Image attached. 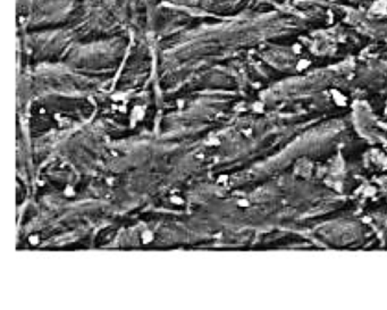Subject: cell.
I'll list each match as a JSON object with an SVG mask.
<instances>
[{
  "instance_id": "cell-4",
  "label": "cell",
  "mask_w": 387,
  "mask_h": 310,
  "mask_svg": "<svg viewBox=\"0 0 387 310\" xmlns=\"http://www.w3.org/2000/svg\"><path fill=\"white\" fill-rule=\"evenodd\" d=\"M29 242L33 246H36L38 243L40 242V238L39 236H31L29 238Z\"/></svg>"
},
{
  "instance_id": "cell-3",
  "label": "cell",
  "mask_w": 387,
  "mask_h": 310,
  "mask_svg": "<svg viewBox=\"0 0 387 310\" xmlns=\"http://www.w3.org/2000/svg\"><path fill=\"white\" fill-rule=\"evenodd\" d=\"M171 203L173 205L181 206V205L184 204V199L181 197V196H178V194H173L171 197Z\"/></svg>"
},
{
  "instance_id": "cell-2",
  "label": "cell",
  "mask_w": 387,
  "mask_h": 310,
  "mask_svg": "<svg viewBox=\"0 0 387 310\" xmlns=\"http://www.w3.org/2000/svg\"><path fill=\"white\" fill-rule=\"evenodd\" d=\"M64 194L66 197L72 198L75 196V187L73 185H67L65 187Z\"/></svg>"
},
{
  "instance_id": "cell-1",
  "label": "cell",
  "mask_w": 387,
  "mask_h": 310,
  "mask_svg": "<svg viewBox=\"0 0 387 310\" xmlns=\"http://www.w3.org/2000/svg\"><path fill=\"white\" fill-rule=\"evenodd\" d=\"M141 240H143V242L145 245H148V243H151L155 240V236H154V233L150 229H145V231H143V234H141Z\"/></svg>"
}]
</instances>
